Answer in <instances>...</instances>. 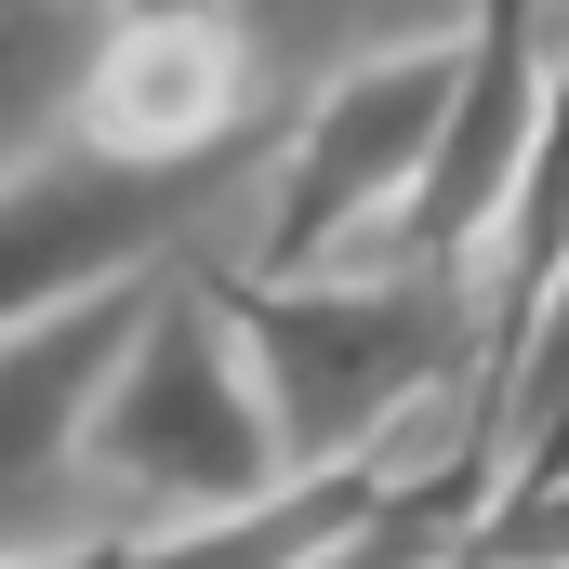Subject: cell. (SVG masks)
Masks as SVG:
<instances>
[{
  "label": "cell",
  "instance_id": "obj_4",
  "mask_svg": "<svg viewBox=\"0 0 569 569\" xmlns=\"http://www.w3.org/2000/svg\"><path fill=\"white\" fill-rule=\"evenodd\" d=\"M146 291H107V305H67V318L0 331V569H93L107 557L93 411H107V371L133 345Z\"/></svg>",
  "mask_w": 569,
  "mask_h": 569
},
{
  "label": "cell",
  "instance_id": "obj_2",
  "mask_svg": "<svg viewBox=\"0 0 569 569\" xmlns=\"http://www.w3.org/2000/svg\"><path fill=\"white\" fill-rule=\"evenodd\" d=\"M305 490L266 437V398L239 371V331H226V291L159 279L107 371V411H93V503H107V543H146V530H212V517H252Z\"/></svg>",
  "mask_w": 569,
  "mask_h": 569
},
{
  "label": "cell",
  "instance_id": "obj_8",
  "mask_svg": "<svg viewBox=\"0 0 569 569\" xmlns=\"http://www.w3.org/2000/svg\"><path fill=\"white\" fill-rule=\"evenodd\" d=\"M345 503H358V477H305V490H279V503H252V517L107 543L93 569H305L318 543H331V530H345Z\"/></svg>",
  "mask_w": 569,
  "mask_h": 569
},
{
  "label": "cell",
  "instance_id": "obj_6",
  "mask_svg": "<svg viewBox=\"0 0 569 569\" xmlns=\"http://www.w3.org/2000/svg\"><path fill=\"white\" fill-rule=\"evenodd\" d=\"M212 27L239 40L252 107H266V133H279L291 107H318L331 80H371V67L450 53V40L477 27V0H212Z\"/></svg>",
  "mask_w": 569,
  "mask_h": 569
},
{
  "label": "cell",
  "instance_id": "obj_5",
  "mask_svg": "<svg viewBox=\"0 0 569 569\" xmlns=\"http://www.w3.org/2000/svg\"><path fill=\"white\" fill-rule=\"evenodd\" d=\"M252 133H266V107H252V67L212 13H107V53L80 80V146L186 172V159H226Z\"/></svg>",
  "mask_w": 569,
  "mask_h": 569
},
{
  "label": "cell",
  "instance_id": "obj_3",
  "mask_svg": "<svg viewBox=\"0 0 569 569\" xmlns=\"http://www.w3.org/2000/svg\"><path fill=\"white\" fill-rule=\"evenodd\" d=\"M252 199H266V133L226 146V159H186V172H146V159H107V146L67 133L40 172L0 186V331L186 279V266L239 279Z\"/></svg>",
  "mask_w": 569,
  "mask_h": 569
},
{
  "label": "cell",
  "instance_id": "obj_9",
  "mask_svg": "<svg viewBox=\"0 0 569 569\" xmlns=\"http://www.w3.org/2000/svg\"><path fill=\"white\" fill-rule=\"evenodd\" d=\"M107 13H212V0H107Z\"/></svg>",
  "mask_w": 569,
  "mask_h": 569
},
{
  "label": "cell",
  "instance_id": "obj_1",
  "mask_svg": "<svg viewBox=\"0 0 569 569\" xmlns=\"http://www.w3.org/2000/svg\"><path fill=\"white\" fill-rule=\"evenodd\" d=\"M239 371L266 398L291 477H358L425 411L490 425L503 371V291L490 266H358V279H212Z\"/></svg>",
  "mask_w": 569,
  "mask_h": 569
},
{
  "label": "cell",
  "instance_id": "obj_7",
  "mask_svg": "<svg viewBox=\"0 0 569 569\" xmlns=\"http://www.w3.org/2000/svg\"><path fill=\"white\" fill-rule=\"evenodd\" d=\"M93 53H107V0H0V186L80 133Z\"/></svg>",
  "mask_w": 569,
  "mask_h": 569
}]
</instances>
